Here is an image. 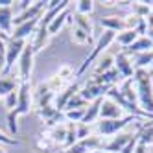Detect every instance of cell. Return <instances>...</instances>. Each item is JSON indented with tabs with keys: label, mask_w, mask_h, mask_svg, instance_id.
I'll return each mask as SVG.
<instances>
[{
	"label": "cell",
	"mask_w": 153,
	"mask_h": 153,
	"mask_svg": "<svg viewBox=\"0 0 153 153\" xmlns=\"http://www.w3.org/2000/svg\"><path fill=\"white\" fill-rule=\"evenodd\" d=\"M135 137L137 135H133V133H122V131H120V133H116L114 137H111V140H109V142H103L102 149L105 153H120Z\"/></svg>",
	"instance_id": "cell-6"
},
{
	"label": "cell",
	"mask_w": 153,
	"mask_h": 153,
	"mask_svg": "<svg viewBox=\"0 0 153 153\" xmlns=\"http://www.w3.org/2000/svg\"><path fill=\"white\" fill-rule=\"evenodd\" d=\"M131 120H135V116H124V118H118V120H102L100 126H98V129H100V135L102 137H114L116 133H120L124 127L129 126Z\"/></svg>",
	"instance_id": "cell-4"
},
{
	"label": "cell",
	"mask_w": 153,
	"mask_h": 153,
	"mask_svg": "<svg viewBox=\"0 0 153 153\" xmlns=\"http://www.w3.org/2000/svg\"><path fill=\"white\" fill-rule=\"evenodd\" d=\"M4 63H6V41L0 39V72L4 68Z\"/></svg>",
	"instance_id": "cell-35"
},
{
	"label": "cell",
	"mask_w": 153,
	"mask_h": 153,
	"mask_svg": "<svg viewBox=\"0 0 153 153\" xmlns=\"http://www.w3.org/2000/svg\"><path fill=\"white\" fill-rule=\"evenodd\" d=\"M0 31L6 37L13 33V7H0Z\"/></svg>",
	"instance_id": "cell-13"
},
{
	"label": "cell",
	"mask_w": 153,
	"mask_h": 153,
	"mask_svg": "<svg viewBox=\"0 0 153 153\" xmlns=\"http://www.w3.org/2000/svg\"><path fill=\"white\" fill-rule=\"evenodd\" d=\"M79 92V83L76 81V83H72V85H68L65 91H61L59 92V96H56V103H53V107H56V111H65V107H67V103L72 100V98Z\"/></svg>",
	"instance_id": "cell-11"
},
{
	"label": "cell",
	"mask_w": 153,
	"mask_h": 153,
	"mask_svg": "<svg viewBox=\"0 0 153 153\" xmlns=\"http://www.w3.org/2000/svg\"><path fill=\"white\" fill-rule=\"evenodd\" d=\"M13 4V0H0V7H11Z\"/></svg>",
	"instance_id": "cell-38"
},
{
	"label": "cell",
	"mask_w": 153,
	"mask_h": 153,
	"mask_svg": "<svg viewBox=\"0 0 153 153\" xmlns=\"http://www.w3.org/2000/svg\"><path fill=\"white\" fill-rule=\"evenodd\" d=\"M102 102H103V98H98V100H94L89 107L85 109V114H83V120H81V124H87V126H91L96 118H100V107H102Z\"/></svg>",
	"instance_id": "cell-15"
},
{
	"label": "cell",
	"mask_w": 153,
	"mask_h": 153,
	"mask_svg": "<svg viewBox=\"0 0 153 153\" xmlns=\"http://www.w3.org/2000/svg\"><path fill=\"white\" fill-rule=\"evenodd\" d=\"M83 114H85V109H72V111H65V118L72 124H79L83 120Z\"/></svg>",
	"instance_id": "cell-29"
},
{
	"label": "cell",
	"mask_w": 153,
	"mask_h": 153,
	"mask_svg": "<svg viewBox=\"0 0 153 153\" xmlns=\"http://www.w3.org/2000/svg\"><path fill=\"white\" fill-rule=\"evenodd\" d=\"M87 107H89V102H85L83 98L79 96V92H78V94H76V96L72 98V100L67 103L65 111H72V109H87Z\"/></svg>",
	"instance_id": "cell-28"
},
{
	"label": "cell",
	"mask_w": 153,
	"mask_h": 153,
	"mask_svg": "<svg viewBox=\"0 0 153 153\" xmlns=\"http://www.w3.org/2000/svg\"><path fill=\"white\" fill-rule=\"evenodd\" d=\"M100 24L105 28V30H111V31H124V30H127L126 28V19H120V17H103V19H100Z\"/></svg>",
	"instance_id": "cell-16"
},
{
	"label": "cell",
	"mask_w": 153,
	"mask_h": 153,
	"mask_svg": "<svg viewBox=\"0 0 153 153\" xmlns=\"http://www.w3.org/2000/svg\"><path fill=\"white\" fill-rule=\"evenodd\" d=\"M149 83H151V92H153V72L149 74Z\"/></svg>",
	"instance_id": "cell-40"
},
{
	"label": "cell",
	"mask_w": 153,
	"mask_h": 153,
	"mask_svg": "<svg viewBox=\"0 0 153 153\" xmlns=\"http://www.w3.org/2000/svg\"><path fill=\"white\" fill-rule=\"evenodd\" d=\"M107 91H109V87L87 81V85L83 87V89H79V96L83 98L85 102H94V100H98V98H103L107 94Z\"/></svg>",
	"instance_id": "cell-8"
},
{
	"label": "cell",
	"mask_w": 153,
	"mask_h": 153,
	"mask_svg": "<svg viewBox=\"0 0 153 153\" xmlns=\"http://www.w3.org/2000/svg\"><path fill=\"white\" fill-rule=\"evenodd\" d=\"M76 137H78V140H85L91 137V126L87 124H76Z\"/></svg>",
	"instance_id": "cell-31"
},
{
	"label": "cell",
	"mask_w": 153,
	"mask_h": 153,
	"mask_svg": "<svg viewBox=\"0 0 153 153\" xmlns=\"http://www.w3.org/2000/svg\"><path fill=\"white\" fill-rule=\"evenodd\" d=\"M68 126V129H67V138H65V142H63V146L67 148V149H70L76 142H78V137H76V124H67Z\"/></svg>",
	"instance_id": "cell-27"
},
{
	"label": "cell",
	"mask_w": 153,
	"mask_h": 153,
	"mask_svg": "<svg viewBox=\"0 0 153 153\" xmlns=\"http://www.w3.org/2000/svg\"><path fill=\"white\" fill-rule=\"evenodd\" d=\"M41 19H42V17H37V19L28 20V22H22V24L15 26V28H13V33H11V37H9V39L26 41V37H28L30 33H35V30H37V26H39V22H41Z\"/></svg>",
	"instance_id": "cell-10"
},
{
	"label": "cell",
	"mask_w": 153,
	"mask_h": 153,
	"mask_svg": "<svg viewBox=\"0 0 153 153\" xmlns=\"http://www.w3.org/2000/svg\"><path fill=\"white\" fill-rule=\"evenodd\" d=\"M15 111L19 114H30L31 113V85L30 83H19Z\"/></svg>",
	"instance_id": "cell-5"
},
{
	"label": "cell",
	"mask_w": 153,
	"mask_h": 153,
	"mask_svg": "<svg viewBox=\"0 0 153 153\" xmlns=\"http://www.w3.org/2000/svg\"><path fill=\"white\" fill-rule=\"evenodd\" d=\"M92 9H94L92 0H79V2H76V13H79V15L89 17V13H92Z\"/></svg>",
	"instance_id": "cell-26"
},
{
	"label": "cell",
	"mask_w": 153,
	"mask_h": 153,
	"mask_svg": "<svg viewBox=\"0 0 153 153\" xmlns=\"http://www.w3.org/2000/svg\"><path fill=\"white\" fill-rule=\"evenodd\" d=\"M137 39H138V33H137L135 30H124V31H120V33H116V39L114 41L122 48H127V46L133 45Z\"/></svg>",
	"instance_id": "cell-17"
},
{
	"label": "cell",
	"mask_w": 153,
	"mask_h": 153,
	"mask_svg": "<svg viewBox=\"0 0 153 153\" xmlns=\"http://www.w3.org/2000/svg\"><path fill=\"white\" fill-rule=\"evenodd\" d=\"M133 61H135L133 67H137V70H144L146 67H151L153 65V50L142 52V53H135Z\"/></svg>",
	"instance_id": "cell-18"
},
{
	"label": "cell",
	"mask_w": 153,
	"mask_h": 153,
	"mask_svg": "<svg viewBox=\"0 0 153 153\" xmlns=\"http://www.w3.org/2000/svg\"><path fill=\"white\" fill-rule=\"evenodd\" d=\"M133 153H148V146H144V144H138V142H137V146H135Z\"/></svg>",
	"instance_id": "cell-37"
},
{
	"label": "cell",
	"mask_w": 153,
	"mask_h": 153,
	"mask_svg": "<svg viewBox=\"0 0 153 153\" xmlns=\"http://www.w3.org/2000/svg\"><path fill=\"white\" fill-rule=\"evenodd\" d=\"M17 116H19V113L15 111H7V127H9V133H11L13 137L19 133V124H17Z\"/></svg>",
	"instance_id": "cell-30"
},
{
	"label": "cell",
	"mask_w": 153,
	"mask_h": 153,
	"mask_svg": "<svg viewBox=\"0 0 153 153\" xmlns=\"http://www.w3.org/2000/svg\"><path fill=\"white\" fill-rule=\"evenodd\" d=\"M0 153H7V151H6V149H4L2 146H0Z\"/></svg>",
	"instance_id": "cell-41"
},
{
	"label": "cell",
	"mask_w": 153,
	"mask_h": 153,
	"mask_svg": "<svg viewBox=\"0 0 153 153\" xmlns=\"http://www.w3.org/2000/svg\"><path fill=\"white\" fill-rule=\"evenodd\" d=\"M124 109L118 107L113 100L109 98H103L102 107H100V118L102 120H118V118H124Z\"/></svg>",
	"instance_id": "cell-9"
},
{
	"label": "cell",
	"mask_w": 153,
	"mask_h": 153,
	"mask_svg": "<svg viewBox=\"0 0 153 153\" xmlns=\"http://www.w3.org/2000/svg\"><path fill=\"white\" fill-rule=\"evenodd\" d=\"M48 39H50L48 28H46V26H42V24L39 22V26H37V30H35V33H33V42H31V48H33V52H35V53L41 52L42 48L46 46Z\"/></svg>",
	"instance_id": "cell-14"
},
{
	"label": "cell",
	"mask_w": 153,
	"mask_h": 153,
	"mask_svg": "<svg viewBox=\"0 0 153 153\" xmlns=\"http://www.w3.org/2000/svg\"><path fill=\"white\" fill-rule=\"evenodd\" d=\"M114 68V57L113 56H105V57H100L98 59V65L94 68V74L92 76H100V74H105L107 70Z\"/></svg>",
	"instance_id": "cell-22"
},
{
	"label": "cell",
	"mask_w": 153,
	"mask_h": 153,
	"mask_svg": "<svg viewBox=\"0 0 153 153\" xmlns=\"http://www.w3.org/2000/svg\"><path fill=\"white\" fill-rule=\"evenodd\" d=\"M149 50H153V41H151L148 35H142V37H138V39H137L131 46L124 48L122 52H124V53H127V56H135V53L149 52Z\"/></svg>",
	"instance_id": "cell-12"
},
{
	"label": "cell",
	"mask_w": 153,
	"mask_h": 153,
	"mask_svg": "<svg viewBox=\"0 0 153 153\" xmlns=\"http://www.w3.org/2000/svg\"><path fill=\"white\" fill-rule=\"evenodd\" d=\"M4 105H6L7 111H13V109L17 107V91H13L7 96H4Z\"/></svg>",
	"instance_id": "cell-32"
},
{
	"label": "cell",
	"mask_w": 153,
	"mask_h": 153,
	"mask_svg": "<svg viewBox=\"0 0 153 153\" xmlns=\"http://www.w3.org/2000/svg\"><path fill=\"white\" fill-rule=\"evenodd\" d=\"M72 74H74V72H72V68L68 67V65H63V67L59 68V72H57V76H59V78H63L65 81L70 79V78H72Z\"/></svg>",
	"instance_id": "cell-33"
},
{
	"label": "cell",
	"mask_w": 153,
	"mask_h": 153,
	"mask_svg": "<svg viewBox=\"0 0 153 153\" xmlns=\"http://www.w3.org/2000/svg\"><path fill=\"white\" fill-rule=\"evenodd\" d=\"M19 138H15V137H7L6 133H2L0 131V144H9V146H15V144H19Z\"/></svg>",
	"instance_id": "cell-34"
},
{
	"label": "cell",
	"mask_w": 153,
	"mask_h": 153,
	"mask_svg": "<svg viewBox=\"0 0 153 153\" xmlns=\"http://www.w3.org/2000/svg\"><path fill=\"white\" fill-rule=\"evenodd\" d=\"M19 89V83L7 76H0V96H7L9 92H13Z\"/></svg>",
	"instance_id": "cell-24"
},
{
	"label": "cell",
	"mask_w": 153,
	"mask_h": 153,
	"mask_svg": "<svg viewBox=\"0 0 153 153\" xmlns=\"http://www.w3.org/2000/svg\"><path fill=\"white\" fill-rule=\"evenodd\" d=\"M89 153H100V151H89Z\"/></svg>",
	"instance_id": "cell-42"
},
{
	"label": "cell",
	"mask_w": 153,
	"mask_h": 153,
	"mask_svg": "<svg viewBox=\"0 0 153 153\" xmlns=\"http://www.w3.org/2000/svg\"><path fill=\"white\" fill-rule=\"evenodd\" d=\"M26 46V41H20V39H7L6 42V63H4V68H2V76H7L9 70L13 68L15 61H19L20 53H22Z\"/></svg>",
	"instance_id": "cell-2"
},
{
	"label": "cell",
	"mask_w": 153,
	"mask_h": 153,
	"mask_svg": "<svg viewBox=\"0 0 153 153\" xmlns=\"http://www.w3.org/2000/svg\"><path fill=\"white\" fill-rule=\"evenodd\" d=\"M67 129H68V126H65V124H57L56 127H52V133H50V138L56 142V144H63L65 142V138H67Z\"/></svg>",
	"instance_id": "cell-25"
},
{
	"label": "cell",
	"mask_w": 153,
	"mask_h": 153,
	"mask_svg": "<svg viewBox=\"0 0 153 153\" xmlns=\"http://www.w3.org/2000/svg\"><path fill=\"white\" fill-rule=\"evenodd\" d=\"M116 39V33L114 31H111V30H105L103 33H102V37L98 39V42H96V46H94V50L89 53V57H87L85 61H83V65L78 68V72H76V78H79V76H83L85 72H87V68L91 67V65L96 61V59H100V56H102V52H105L107 48H109V45Z\"/></svg>",
	"instance_id": "cell-1"
},
{
	"label": "cell",
	"mask_w": 153,
	"mask_h": 153,
	"mask_svg": "<svg viewBox=\"0 0 153 153\" xmlns=\"http://www.w3.org/2000/svg\"><path fill=\"white\" fill-rule=\"evenodd\" d=\"M70 39H72V42L74 45H92V37L89 35V33H85L83 30H79V28H76V26H72V35H70Z\"/></svg>",
	"instance_id": "cell-23"
},
{
	"label": "cell",
	"mask_w": 153,
	"mask_h": 153,
	"mask_svg": "<svg viewBox=\"0 0 153 153\" xmlns=\"http://www.w3.org/2000/svg\"><path fill=\"white\" fill-rule=\"evenodd\" d=\"M114 68L118 70L122 79H131L135 76V67H133V63H131V57L124 52H120L114 57Z\"/></svg>",
	"instance_id": "cell-7"
},
{
	"label": "cell",
	"mask_w": 153,
	"mask_h": 153,
	"mask_svg": "<svg viewBox=\"0 0 153 153\" xmlns=\"http://www.w3.org/2000/svg\"><path fill=\"white\" fill-rule=\"evenodd\" d=\"M137 142H138V144L148 146V148L153 144V124L142 126V129L137 133Z\"/></svg>",
	"instance_id": "cell-20"
},
{
	"label": "cell",
	"mask_w": 153,
	"mask_h": 153,
	"mask_svg": "<svg viewBox=\"0 0 153 153\" xmlns=\"http://www.w3.org/2000/svg\"><path fill=\"white\" fill-rule=\"evenodd\" d=\"M135 146H137V137H135L133 140H131V142H129V144H127V146H126V148H124L122 151H120V153H133V149H135Z\"/></svg>",
	"instance_id": "cell-36"
},
{
	"label": "cell",
	"mask_w": 153,
	"mask_h": 153,
	"mask_svg": "<svg viewBox=\"0 0 153 153\" xmlns=\"http://www.w3.org/2000/svg\"><path fill=\"white\" fill-rule=\"evenodd\" d=\"M33 56H35L33 48H31V45L26 42V46L19 57V79H20V83H30V76H31V70H33Z\"/></svg>",
	"instance_id": "cell-3"
},
{
	"label": "cell",
	"mask_w": 153,
	"mask_h": 153,
	"mask_svg": "<svg viewBox=\"0 0 153 153\" xmlns=\"http://www.w3.org/2000/svg\"><path fill=\"white\" fill-rule=\"evenodd\" d=\"M72 19H74V26H76V28L83 30L85 33H89V35L92 37V22H91V19H89V17L79 15V13H74Z\"/></svg>",
	"instance_id": "cell-21"
},
{
	"label": "cell",
	"mask_w": 153,
	"mask_h": 153,
	"mask_svg": "<svg viewBox=\"0 0 153 153\" xmlns=\"http://www.w3.org/2000/svg\"><path fill=\"white\" fill-rule=\"evenodd\" d=\"M148 37L153 41V28H149V30H148Z\"/></svg>",
	"instance_id": "cell-39"
},
{
	"label": "cell",
	"mask_w": 153,
	"mask_h": 153,
	"mask_svg": "<svg viewBox=\"0 0 153 153\" xmlns=\"http://www.w3.org/2000/svg\"><path fill=\"white\" fill-rule=\"evenodd\" d=\"M68 17H70V7H68V9H65L63 13H59V15L48 24V33H50V35H56L57 31L65 26V22H67V19H68Z\"/></svg>",
	"instance_id": "cell-19"
}]
</instances>
